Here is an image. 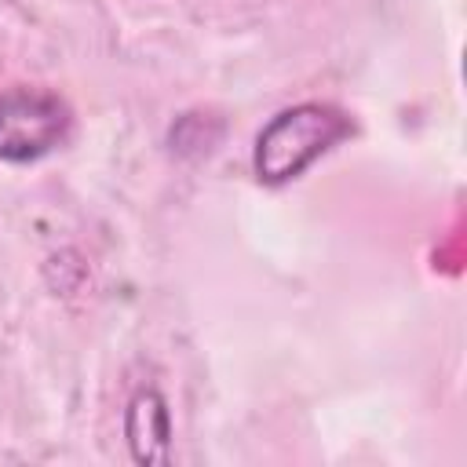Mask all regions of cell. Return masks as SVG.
I'll list each match as a JSON object with an SVG mask.
<instances>
[{
	"label": "cell",
	"instance_id": "cell-3",
	"mask_svg": "<svg viewBox=\"0 0 467 467\" xmlns=\"http://www.w3.org/2000/svg\"><path fill=\"white\" fill-rule=\"evenodd\" d=\"M124 438L139 463H168V438H171V416L164 398L146 387L128 401L124 412Z\"/></svg>",
	"mask_w": 467,
	"mask_h": 467
},
{
	"label": "cell",
	"instance_id": "cell-1",
	"mask_svg": "<svg viewBox=\"0 0 467 467\" xmlns=\"http://www.w3.org/2000/svg\"><path fill=\"white\" fill-rule=\"evenodd\" d=\"M354 131L350 117L325 102H299L270 117L255 139L252 168L259 182L285 186L299 179L317 157H325L336 142H343Z\"/></svg>",
	"mask_w": 467,
	"mask_h": 467
},
{
	"label": "cell",
	"instance_id": "cell-2",
	"mask_svg": "<svg viewBox=\"0 0 467 467\" xmlns=\"http://www.w3.org/2000/svg\"><path fill=\"white\" fill-rule=\"evenodd\" d=\"M69 106L47 88H11L0 95V161L29 164L66 142Z\"/></svg>",
	"mask_w": 467,
	"mask_h": 467
}]
</instances>
